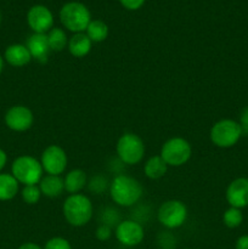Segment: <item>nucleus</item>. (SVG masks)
Instances as JSON below:
<instances>
[{
    "label": "nucleus",
    "mask_w": 248,
    "mask_h": 249,
    "mask_svg": "<svg viewBox=\"0 0 248 249\" xmlns=\"http://www.w3.org/2000/svg\"><path fill=\"white\" fill-rule=\"evenodd\" d=\"M18 249H43V248L34 242H26L23 243V245L19 246Z\"/></svg>",
    "instance_id": "31"
},
{
    "label": "nucleus",
    "mask_w": 248,
    "mask_h": 249,
    "mask_svg": "<svg viewBox=\"0 0 248 249\" xmlns=\"http://www.w3.org/2000/svg\"><path fill=\"white\" fill-rule=\"evenodd\" d=\"M67 155L57 145H50L41 153V167L48 175H61L67 168Z\"/></svg>",
    "instance_id": "9"
},
{
    "label": "nucleus",
    "mask_w": 248,
    "mask_h": 249,
    "mask_svg": "<svg viewBox=\"0 0 248 249\" xmlns=\"http://www.w3.org/2000/svg\"><path fill=\"white\" fill-rule=\"evenodd\" d=\"M4 60L12 67H23L31 62L32 56L23 44H11L5 50Z\"/></svg>",
    "instance_id": "15"
},
{
    "label": "nucleus",
    "mask_w": 248,
    "mask_h": 249,
    "mask_svg": "<svg viewBox=\"0 0 248 249\" xmlns=\"http://www.w3.org/2000/svg\"><path fill=\"white\" fill-rule=\"evenodd\" d=\"M43 172L41 163L28 155L17 157L11 165V174L23 186L39 184L43 178Z\"/></svg>",
    "instance_id": "4"
},
{
    "label": "nucleus",
    "mask_w": 248,
    "mask_h": 249,
    "mask_svg": "<svg viewBox=\"0 0 248 249\" xmlns=\"http://www.w3.org/2000/svg\"><path fill=\"white\" fill-rule=\"evenodd\" d=\"M32 58L36 60L40 63L48 62L49 53H50V46H49L48 36L41 33H33L28 39L26 44Z\"/></svg>",
    "instance_id": "14"
},
{
    "label": "nucleus",
    "mask_w": 248,
    "mask_h": 249,
    "mask_svg": "<svg viewBox=\"0 0 248 249\" xmlns=\"http://www.w3.org/2000/svg\"><path fill=\"white\" fill-rule=\"evenodd\" d=\"M5 124L9 129L12 131H17V133H22L33 125L34 116L33 112L23 105H15V106L10 107L6 111L4 117Z\"/></svg>",
    "instance_id": "11"
},
{
    "label": "nucleus",
    "mask_w": 248,
    "mask_h": 249,
    "mask_svg": "<svg viewBox=\"0 0 248 249\" xmlns=\"http://www.w3.org/2000/svg\"><path fill=\"white\" fill-rule=\"evenodd\" d=\"M48 41L49 46H50L51 51L55 53H60V51L65 50L68 45V36L66 32L62 28L58 27H53V29L48 32Z\"/></svg>",
    "instance_id": "22"
},
{
    "label": "nucleus",
    "mask_w": 248,
    "mask_h": 249,
    "mask_svg": "<svg viewBox=\"0 0 248 249\" xmlns=\"http://www.w3.org/2000/svg\"><path fill=\"white\" fill-rule=\"evenodd\" d=\"M242 129L238 122L232 119L218 121L211 129V140L216 147L230 148L238 142L242 136Z\"/></svg>",
    "instance_id": "6"
},
{
    "label": "nucleus",
    "mask_w": 248,
    "mask_h": 249,
    "mask_svg": "<svg viewBox=\"0 0 248 249\" xmlns=\"http://www.w3.org/2000/svg\"><path fill=\"white\" fill-rule=\"evenodd\" d=\"M60 21L72 33H84L91 22L90 10L80 1H68L61 7Z\"/></svg>",
    "instance_id": "3"
},
{
    "label": "nucleus",
    "mask_w": 248,
    "mask_h": 249,
    "mask_svg": "<svg viewBox=\"0 0 248 249\" xmlns=\"http://www.w3.org/2000/svg\"><path fill=\"white\" fill-rule=\"evenodd\" d=\"M119 4L129 11H136L143 6L146 0H118Z\"/></svg>",
    "instance_id": "27"
},
{
    "label": "nucleus",
    "mask_w": 248,
    "mask_h": 249,
    "mask_svg": "<svg viewBox=\"0 0 248 249\" xmlns=\"http://www.w3.org/2000/svg\"><path fill=\"white\" fill-rule=\"evenodd\" d=\"M27 23L33 33L46 34L53 28V15L45 5H33L27 12Z\"/></svg>",
    "instance_id": "12"
},
{
    "label": "nucleus",
    "mask_w": 248,
    "mask_h": 249,
    "mask_svg": "<svg viewBox=\"0 0 248 249\" xmlns=\"http://www.w3.org/2000/svg\"><path fill=\"white\" fill-rule=\"evenodd\" d=\"M117 241L124 247H135L142 242L145 231L142 225L135 220L119 221L114 231Z\"/></svg>",
    "instance_id": "10"
},
{
    "label": "nucleus",
    "mask_w": 248,
    "mask_h": 249,
    "mask_svg": "<svg viewBox=\"0 0 248 249\" xmlns=\"http://www.w3.org/2000/svg\"><path fill=\"white\" fill-rule=\"evenodd\" d=\"M159 156L167 163L168 167H181L191 158L192 147L185 139L172 138L162 146Z\"/></svg>",
    "instance_id": "7"
},
{
    "label": "nucleus",
    "mask_w": 248,
    "mask_h": 249,
    "mask_svg": "<svg viewBox=\"0 0 248 249\" xmlns=\"http://www.w3.org/2000/svg\"><path fill=\"white\" fill-rule=\"evenodd\" d=\"M7 163V155L6 152H5L4 150H1L0 148V172H1L2 169L5 168V165H6Z\"/></svg>",
    "instance_id": "30"
},
{
    "label": "nucleus",
    "mask_w": 248,
    "mask_h": 249,
    "mask_svg": "<svg viewBox=\"0 0 248 249\" xmlns=\"http://www.w3.org/2000/svg\"><path fill=\"white\" fill-rule=\"evenodd\" d=\"M41 195L49 198H56L65 191V182L60 175H46L39 182Z\"/></svg>",
    "instance_id": "16"
},
{
    "label": "nucleus",
    "mask_w": 248,
    "mask_h": 249,
    "mask_svg": "<svg viewBox=\"0 0 248 249\" xmlns=\"http://www.w3.org/2000/svg\"><path fill=\"white\" fill-rule=\"evenodd\" d=\"M21 195L24 203L33 206V204L38 203L39 199H40L41 191L38 185H28V186L23 187Z\"/></svg>",
    "instance_id": "24"
},
{
    "label": "nucleus",
    "mask_w": 248,
    "mask_h": 249,
    "mask_svg": "<svg viewBox=\"0 0 248 249\" xmlns=\"http://www.w3.org/2000/svg\"><path fill=\"white\" fill-rule=\"evenodd\" d=\"M92 46V41L89 36L84 33H75L68 39V51L74 57H85L90 53Z\"/></svg>",
    "instance_id": "17"
},
{
    "label": "nucleus",
    "mask_w": 248,
    "mask_h": 249,
    "mask_svg": "<svg viewBox=\"0 0 248 249\" xmlns=\"http://www.w3.org/2000/svg\"><path fill=\"white\" fill-rule=\"evenodd\" d=\"M238 124L241 125L243 135H248V106L242 109L240 114V122Z\"/></svg>",
    "instance_id": "28"
},
{
    "label": "nucleus",
    "mask_w": 248,
    "mask_h": 249,
    "mask_svg": "<svg viewBox=\"0 0 248 249\" xmlns=\"http://www.w3.org/2000/svg\"><path fill=\"white\" fill-rule=\"evenodd\" d=\"M62 213L70 225L74 228H82L91 220L94 207L89 197L85 195H70L63 202Z\"/></svg>",
    "instance_id": "2"
},
{
    "label": "nucleus",
    "mask_w": 248,
    "mask_h": 249,
    "mask_svg": "<svg viewBox=\"0 0 248 249\" xmlns=\"http://www.w3.org/2000/svg\"><path fill=\"white\" fill-rule=\"evenodd\" d=\"M243 221V214L242 211L238 208H233L230 207L226 209L225 213L223 215V223L226 228L229 229H236L242 224Z\"/></svg>",
    "instance_id": "23"
},
{
    "label": "nucleus",
    "mask_w": 248,
    "mask_h": 249,
    "mask_svg": "<svg viewBox=\"0 0 248 249\" xmlns=\"http://www.w3.org/2000/svg\"><path fill=\"white\" fill-rule=\"evenodd\" d=\"M19 191V182L12 174L0 173V201L15 198Z\"/></svg>",
    "instance_id": "19"
},
{
    "label": "nucleus",
    "mask_w": 248,
    "mask_h": 249,
    "mask_svg": "<svg viewBox=\"0 0 248 249\" xmlns=\"http://www.w3.org/2000/svg\"><path fill=\"white\" fill-rule=\"evenodd\" d=\"M108 33V26L102 19H91L85 31V34L89 36L92 43H101V41L106 40Z\"/></svg>",
    "instance_id": "21"
},
{
    "label": "nucleus",
    "mask_w": 248,
    "mask_h": 249,
    "mask_svg": "<svg viewBox=\"0 0 248 249\" xmlns=\"http://www.w3.org/2000/svg\"><path fill=\"white\" fill-rule=\"evenodd\" d=\"M4 57H2L1 55H0V74H1L2 70H4Z\"/></svg>",
    "instance_id": "32"
},
{
    "label": "nucleus",
    "mask_w": 248,
    "mask_h": 249,
    "mask_svg": "<svg viewBox=\"0 0 248 249\" xmlns=\"http://www.w3.org/2000/svg\"><path fill=\"white\" fill-rule=\"evenodd\" d=\"M142 186L133 177L119 174L114 177L109 185V196L112 201L121 207H131L138 203L142 196Z\"/></svg>",
    "instance_id": "1"
},
{
    "label": "nucleus",
    "mask_w": 248,
    "mask_h": 249,
    "mask_svg": "<svg viewBox=\"0 0 248 249\" xmlns=\"http://www.w3.org/2000/svg\"><path fill=\"white\" fill-rule=\"evenodd\" d=\"M117 155L124 164L135 165L140 163L145 155L142 139L134 133L123 134L117 141Z\"/></svg>",
    "instance_id": "5"
},
{
    "label": "nucleus",
    "mask_w": 248,
    "mask_h": 249,
    "mask_svg": "<svg viewBox=\"0 0 248 249\" xmlns=\"http://www.w3.org/2000/svg\"><path fill=\"white\" fill-rule=\"evenodd\" d=\"M145 175L151 180H158L168 172V164L160 156H153L145 163Z\"/></svg>",
    "instance_id": "20"
},
{
    "label": "nucleus",
    "mask_w": 248,
    "mask_h": 249,
    "mask_svg": "<svg viewBox=\"0 0 248 249\" xmlns=\"http://www.w3.org/2000/svg\"><path fill=\"white\" fill-rule=\"evenodd\" d=\"M157 219L160 225L167 229L180 228L187 219V207L179 199H169L160 204Z\"/></svg>",
    "instance_id": "8"
},
{
    "label": "nucleus",
    "mask_w": 248,
    "mask_h": 249,
    "mask_svg": "<svg viewBox=\"0 0 248 249\" xmlns=\"http://www.w3.org/2000/svg\"><path fill=\"white\" fill-rule=\"evenodd\" d=\"M0 23H1V12H0Z\"/></svg>",
    "instance_id": "33"
},
{
    "label": "nucleus",
    "mask_w": 248,
    "mask_h": 249,
    "mask_svg": "<svg viewBox=\"0 0 248 249\" xmlns=\"http://www.w3.org/2000/svg\"><path fill=\"white\" fill-rule=\"evenodd\" d=\"M225 197L230 207L242 209L248 206V178H237L229 184Z\"/></svg>",
    "instance_id": "13"
},
{
    "label": "nucleus",
    "mask_w": 248,
    "mask_h": 249,
    "mask_svg": "<svg viewBox=\"0 0 248 249\" xmlns=\"http://www.w3.org/2000/svg\"><path fill=\"white\" fill-rule=\"evenodd\" d=\"M95 237L97 238L101 242H105V241H108L109 238L112 237V229L111 226L106 225V224H102L99 228L96 229V232H95Z\"/></svg>",
    "instance_id": "26"
},
{
    "label": "nucleus",
    "mask_w": 248,
    "mask_h": 249,
    "mask_svg": "<svg viewBox=\"0 0 248 249\" xmlns=\"http://www.w3.org/2000/svg\"><path fill=\"white\" fill-rule=\"evenodd\" d=\"M235 249H248V235H243L237 238Z\"/></svg>",
    "instance_id": "29"
},
{
    "label": "nucleus",
    "mask_w": 248,
    "mask_h": 249,
    "mask_svg": "<svg viewBox=\"0 0 248 249\" xmlns=\"http://www.w3.org/2000/svg\"><path fill=\"white\" fill-rule=\"evenodd\" d=\"M87 174L82 169H73L66 174V178L63 179L65 182V191H67L70 195L79 194L87 185Z\"/></svg>",
    "instance_id": "18"
},
{
    "label": "nucleus",
    "mask_w": 248,
    "mask_h": 249,
    "mask_svg": "<svg viewBox=\"0 0 248 249\" xmlns=\"http://www.w3.org/2000/svg\"><path fill=\"white\" fill-rule=\"evenodd\" d=\"M43 249H72L70 241L63 237H53L45 243Z\"/></svg>",
    "instance_id": "25"
}]
</instances>
